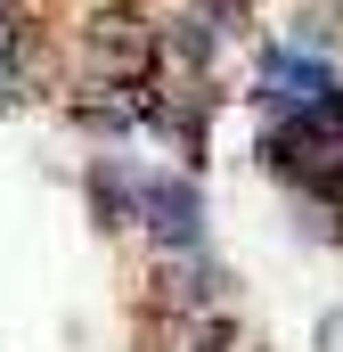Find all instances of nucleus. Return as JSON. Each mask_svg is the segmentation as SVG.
<instances>
[{
	"label": "nucleus",
	"mask_w": 343,
	"mask_h": 352,
	"mask_svg": "<svg viewBox=\"0 0 343 352\" xmlns=\"http://www.w3.org/2000/svg\"><path fill=\"white\" fill-rule=\"evenodd\" d=\"M139 221L156 230V246H172V254H196L204 246V197H196V180H139Z\"/></svg>",
	"instance_id": "2"
},
{
	"label": "nucleus",
	"mask_w": 343,
	"mask_h": 352,
	"mask_svg": "<svg viewBox=\"0 0 343 352\" xmlns=\"http://www.w3.org/2000/svg\"><path fill=\"white\" fill-rule=\"evenodd\" d=\"M327 90H343L335 66H327L319 50H303V41L261 58V107H270V115H303V107H319Z\"/></svg>",
	"instance_id": "1"
},
{
	"label": "nucleus",
	"mask_w": 343,
	"mask_h": 352,
	"mask_svg": "<svg viewBox=\"0 0 343 352\" xmlns=\"http://www.w3.org/2000/svg\"><path fill=\"white\" fill-rule=\"evenodd\" d=\"M237 344V328H229V320H213V328H196V352H229Z\"/></svg>",
	"instance_id": "3"
}]
</instances>
